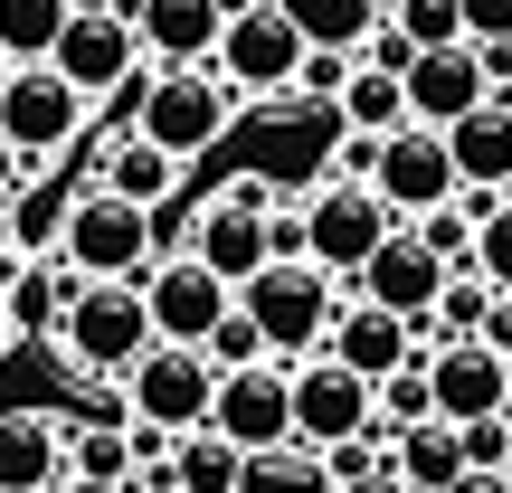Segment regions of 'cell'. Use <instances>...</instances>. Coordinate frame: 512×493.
Wrapping results in <instances>:
<instances>
[{
	"label": "cell",
	"instance_id": "46",
	"mask_svg": "<svg viewBox=\"0 0 512 493\" xmlns=\"http://www.w3.org/2000/svg\"><path fill=\"white\" fill-rule=\"evenodd\" d=\"M380 10H389V0H380Z\"/></svg>",
	"mask_w": 512,
	"mask_h": 493
},
{
	"label": "cell",
	"instance_id": "36",
	"mask_svg": "<svg viewBox=\"0 0 512 493\" xmlns=\"http://www.w3.org/2000/svg\"><path fill=\"white\" fill-rule=\"evenodd\" d=\"M370 162H380V143H361V133H342V143H332V181L370 190Z\"/></svg>",
	"mask_w": 512,
	"mask_h": 493
},
{
	"label": "cell",
	"instance_id": "21",
	"mask_svg": "<svg viewBox=\"0 0 512 493\" xmlns=\"http://www.w3.org/2000/svg\"><path fill=\"white\" fill-rule=\"evenodd\" d=\"M446 162L465 190H512V105H475L465 124H446Z\"/></svg>",
	"mask_w": 512,
	"mask_h": 493
},
{
	"label": "cell",
	"instance_id": "38",
	"mask_svg": "<svg viewBox=\"0 0 512 493\" xmlns=\"http://www.w3.org/2000/svg\"><path fill=\"white\" fill-rule=\"evenodd\" d=\"M67 19H133V0H57Z\"/></svg>",
	"mask_w": 512,
	"mask_h": 493
},
{
	"label": "cell",
	"instance_id": "16",
	"mask_svg": "<svg viewBox=\"0 0 512 493\" xmlns=\"http://www.w3.org/2000/svg\"><path fill=\"white\" fill-rule=\"evenodd\" d=\"M418 351H427V332H408L399 313L342 304V313H332V332H323V351H313V361H332V370H351V380H370V389H380L389 370H408Z\"/></svg>",
	"mask_w": 512,
	"mask_h": 493
},
{
	"label": "cell",
	"instance_id": "13",
	"mask_svg": "<svg viewBox=\"0 0 512 493\" xmlns=\"http://www.w3.org/2000/svg\"><path fill=\"white\" fill-rule=\"evenodd\" d=\"M209 437H228L238 456H266V446H294V408H285V370H219V399H209Z\"/></svg>",
	"mask_w": 512,
	"mask_h": 493
},
{
	"label": "cell",
	"instance_id": "26",
	"mask_svg": "<svg viewBox=\"0 0 512 493\" xmlns=\"http://www.w3.org/2000/svg\"><path fill=\"white\" fill-rule=\"evenodd\" d=\"M238 446L209 437V427H190V437H171V493H238Z\"/></svg>",
	"mask_w": 512,
	"mask_h": 493
},
{
	"label": "cell",
	"instance_id": "33",
	"mask_svg": "<svg viewBox=\"0 0 512 493\" xmlns=\"http://www.w3.org/2000/svg\"><path fill=\"white\" fill-rule=\"evenodd\" d=\"M342 86H351V48H342V38H313L304 67H294V105H313V95H342Z\"/></svg>",
	"mask_w": 512,
	"mask_h": 493
},
{
	"label": "cell",
	"instance_id": "3",
	"mask_svg": "<svg viewBox=\"0 0 512 493\" xmlns=\"http://www.w3.org/2000/svg\"><path fill=\"white\" fill-rule=\"evenodd\" d=\"M48 256L76 275V285H143V266H152V219H143V209H124V200H105V190H76Z\"/></svg>",
	"mask_w": 512,
	"mask_h": 493
},
{
	"label": "cell",
	"instance_id": "4",
	"mask_svg": "<svg viewBox=\"0 0 512 493\" xmlns=\"http://www.w3.org/2000/svg\"><path fill=\"white\" fill-rule=\"evenodd\" d=\"M313 29L285 10V0H256L247 19H228L219 29V57H209V76H219L238 105H275V95L294 86V67H304Z\"/></svg>",
	"mask_w": 512,
	"mask_h": 493
},
{
	"label": "cell",
	"instance_id": "31",
	"mask_svg": "<svg viewBox=\"0 0 512 493\" xmlns=\"http://www.w3.org/2000/svg\"><path fill=\"white\" fill-rule=\"evenodd\" d=\"M408 238H418V247H427V256L446 266V275H456L465 256H475V219H465V200H446V209H427V219L408 228Z\"/></svg>",
	"mask_w": 512,
	"mask_h": 493
},
{
	"label": "cell",
	"instance_id": "45",
	"mask_svg": "<svg viewBox=\"0 0 512 493\" xmlns=\"http://www.w3.org/2000/svg\"><path fill=\"white\" fill-rule=\"evenodd\" d=\"M0 342H10V304H0Z\"/></svg>",
	"mask_w": 512,
	"mask_h": 493
},
{
	"label": "cell",
	"instance_id": "19",
	"mask_svg": "<svg viewBox=\"0 0 512 493\" xmlns=\"http://www.w3.org/2000/svg\"><path fill=\"white\" fill-rule=\"evenodd\" d=\"M67 484V418L10 408L0 418V493H57Z\"/></svg>",
	"mask_w": 512,
	"mask_h": 493
},
{
	"label": "cell",
	"instance_id": "1",
	"mask_svg": "<svg viewBox=\"0 0 512 493\" xmlns=\"http://www.w3.org/2000/svg\"><path fill=\"white\" fill-rule=\"evenodd\" d=\"M228 124H238V95H228L209 67H143V95H133V143H152L162 162H200Z\"/></svg>",
	"mask_w": 512,
	"mask_h": 493
},
{
	"label": "cell",
	"instance_id": "37",
	"mask_svg": "<svg viewBox=\"0 0 512 493\" xmlns=\"http://www.w3.org/2000/svg\"><path fill=\"white\" fill-rule=\"evenodd\" d=\"M475 67H484V95H494V105H512V38H484Z\"/></svg>",
	"mask_w": 512,
	"mask_h": 493
},
{
	"label": "cell",
	"instance_id": "20",
	"mask_svg": "<svg viewBox=\"0 0 512 493\" xmlns=\"http://www.w3.org/2000/svg\"><path fill=\"white\" fill-rule=\"evenodd\" d=\"M86 190H105V200H124V209H171V190H181V162H162L152 143H133V133H105L95 143V181Z\"/></svg>",
	"mask_w": 512,
	"mask_h": 493
},
{
	"label": "cell",
	"instance_id": "39",
	"mask_svg": "<svg viewBox=\"0 0 512 493\" xmlns=\"http://www.w3.org/2000/svg\"><path fill=\"white\" fill-rule=\"evenodd\" d=\"M332 493H408V484H399V475L380 465V475H361V484H332Z\"/></svg>",
	"mask_w": 512,
	"mask_h": 493
},
{
	"label": "cell",
	"instance_id": "15",
	"mask_svg": "<svg viewBox=\"0 0 512 493\" xmlns=\"http://www.w3.org/2000/svg\"><path fill=\"white\" fill-rule=\"evenodd\" d=\"M48 67L95 105V95H124L133 76H143V38H133V19H67V38L48 48Z\"/></svg>",
	"mask_w": 512,
	"mask_h": 493
},
{
	"label": "cell",
	"instance_id": "23",
	"mask_svg": "<svg viewBox=\"0 0 512 493\" xmlns=\"http://www.w3.org/2000/svg\"><path fill=\"white\" fill-rule=\"evenodd\" d=\"M332 105H342V133H361V143H389V133L408 124V86L380 76V67H361V57H351V86L332 95Z\"/></svg>",
	"mask_w": 512,
	"mask_h": 493
},
{
	"label": "cell",
	"instance_id": "32",
	"mask_svg": "<svg viewBox=\"0 0 512 493\" xmlns=\"http://www.w3.org/2000/svg\"><path fill=\"white\" fill-rule=\"evenodd\" d=\"M465 266L494 285V304H512V209H494V219L475 228V256H465Z\"/></svg>",
	"mask_w": 512,
	"mask_h": 493
},
{
	"label": "cell",
	"instance_id": "6",
	"mask_svg": "<svg viewBox=\"0 0 512 493\" xmlns=\"http://www.w3.org/2000/svg\"><path fill=\"white\" fill-rule=\"evenodd\" d=\"M76 133H86V95L57 67H10L0 76V143L19 152V171H48Z\"/></svg>",
	"mask_w": 512,
	"mask_h": 493
},
{
	"label": "cell",
	"instance_id": "29",
	"mask_svg": "<svg viewBox=\"0 0 512 493\" xmlns=\"http://www.w3.org/2000/svg\"><path fill=\"white\" fill-rule=\"evenodd\" d=\"M67 475H76V484H124V418L67 427ZM124 493H133V484H124Z\"/></svg>",
	"mask_w": 512,
	"mask_h": 493
},
{
	"label": "cell",
	"instance_id": "40",
	"mask_svg": "<svg viewBox=\"0 0 512 493\" xmlns=\"http://www.w3.org/2000/svg\"><path fill=\"white\" fill-rule=\"evenodd\" d=\"M446 493H512V475H456Z\"/></svg>",
	"mask_w": 512,
	"mask_h": 493
},
{
	"label": "cell",
	"instance_id": "27",
	"mask_svg": "<svg viewBox=\"0 0 512 493\" xmlns=\"http://www.w3.org/2000/svg\"><path fill=\"white\" fill-rule=\"evenodd\" d=\"M57 38H67L57 0H0V67H48Z\"/></svg>",
	"mask_w": 512,
	"mask_h": 493
},
{
	"label": "cell",
	"instance_id": "25",
	"mask_svg": "<svg viewBox=\"0 0 512 493\" xmlns=\"http://www.w3.org/2000/svg\"><path fill=\"white\" fill-rule=\"evenodd\" d=\"M484 323H494V285H484L475 266H456V275H446V294H437V313H427L418 332H437L427 351H446V342H484Z\"/></svg>",
	"mask_w": 512,
	"mask_h": 493
},
{
	"label": "cell",
	"instance_id": "34",
	"mask_svg": "<svg viewBox=\"0 0 512 493\" xmlns=\"http://www.w3.org/2000/svg\"><path fill=\"white\" fill-rule=\"evenodd\" d=\"M200 361H209V370H256V361H266V342H256V323H247V313H228V323L200 342Z\"/></svg>",
	"mask_w": 512,
	"mask_h": 493
},
{
	"label": "cell",
	"instance_id": "43",
	"mask_svg": "<svg viewBox=\"0 0 512 493\" xmlns=\"http://www.w3.org/2000/svg\"><path fill=\"white\" fill-rule=\"evenodd\" d=\"M0 266H10V200H0Z\"/></svg>",
	"mask_w": 512,
	"mask_h": 493
},
{
	"label": "cell",
	"instance_id": "12",
	"mask_svg": "<svg viewBox=\"0 0 512 493\" xmlns=\"http://www.w3.org/2000/svg\"><path fill=\"white\" fill-rule=\"evenodd\" d=\"M285 408H294V446H313V456L370 437V380H351V370H332V361L285 370Z\"/></svg>",
	"mask_w": 512,
	"mask_h": 493
},
{
	"label": "cell",
	"instance_id": "18",
	"mask_svg": "<svg viewBox=\"0 0 512 493\" xmlns=\"http://www.w3.org/2000/svg\"><path fill=\"white\" fill-rule=\"evenodd\" d=\"M219 0H133V38L152 67H209L219 57Z\"/></svg>",
	"mask_w": 512,
	"mask_h": 493
},
{
	"label": "cell",
	"instance_id": "28",
	"mask_svg": "<svg viewBox=\"0 0 512 493\" xmlns=\"http://www.w3.org/2000/svg\"><path fill=\"white\" fill-rule=\"evenodd\" d=\"M238 493H332V475L313 446H266V456L238 465Z\"/></svg>",
	"mask_w": 512,
	"mask_h": 493
},
{
	"label": "cell",
	"instance_id": "24",
	"mask_svg": "<svg viewBox=\"0 0 512 493\" xmlns=\"http://www.w3.org/2000/svg\"><path fill=\"white\" fill-rule=\"evenodd\" d=\"M389 475H399L408 493H446L465 475V456H456V427H399V437H389Z\"/></svg>",
	"mask_w": 512,
	"mask_h": 493
},
{
	"label": "cell",
	"instance_id": "8",
	"mask_svg": "<svg viewBox=\"0 0 512 493\" xmlns=\"http://www.w3.org/2000/svg\"><path fill=\"white\" fill-rule=\"evenodd\" d=\"M143 313H152V342L200 351L209 332L238 313V294H228L219 275L200 266V256H152V266H143Z\"/></svg>",
	"mask_w": 512,
	"mask_h": 493
},
{
	"label": "cell",
	"instance_id": "17",
	"mask_svg": "<svg viewBox=\"0 0 512 493\" xmlns=\"http://www.w3.org/2000/svg\"><path fill=\"white\" fill-rule=\"evenodd\" d=\"M399 86H408V124H418V133H446V124H465L475 105H494L475 48H427V57H408Z\"/></svg>",
	"mask_w": 512,
	"mask_h": 493
},
{
	"label": "cell",
	"instance_id": "44",
	"mask_svg": "<svg viewBox=\"0 0 512 493\" xmlns=\"http://www.w3.org/2000/svg\"><path fill=\"white\" fill-rule=\"evenodd\" d=\"M247 10H256V0H219V19H247Z\"/></svg>",
	"mask_w": 512,
	"mask_h": 493
},
{
	"label": "cell",
	"instance_id": "7",
	"mask_svg": "<svg viewBox=\"0 0 512 493\" xmlns=\"http://www.w3.org/2000/svg\"><path fill=\"white\" fill-rule=\"evenodd\" d=\"M209 399H219V370H209L200 351L152 342L143 361L124 370V418L162 427V437H190V427H209Z\"/></svg>",
	"mask_w": 512,
	"mask_h": 493
},
{
	"label": "cell",
	"instance_id": "35",
	"mask_svg": "<svg viewBox=\"0 0 512 493\" xmlns=\"http://www.w3.org/2000/svg\"><path fill=\"white\" fill-rule=\"evenodd\" d=\"M465 10V48H484V38H512V0H456Z\"/></svg>",
	"mask_w": 512,
	"mask_h": 493
},
{
	"label": "cell",
	"instance_id": "22",
	"mask_svg": "<svg viewBox=\"0 0 512 493\" xmlns=\"http://www.w3.org/2000/svg\"><path fill=\"white\" fill-rule=\"evenodd\" d=\"M0 304H10V332H57L76 304V275L57 256H29V266H0Z\"/></svg>",
	"mask_w": 512,
	"mask_h": 493
},
{
	"label": "cell",
	"instance_id": "41",
	"mask_svg": "<svg viewBox=\"0 0 512 493\" xmlns=\"http://www.w3.org/2000/svg\"><path fill=\"white\" fill-rule=\"evenodd\" d=\"M19 181H29V171H19V152H10V143H0V200H10V190H19Z\"/></svg>",
	"mask_w": 512,
	"mask_h": 493
},
{
	"label": "cell",
	"instance_id": "11",
	"mask_svg": "<svg viewBox=\"0 0 512 493\" xmlns=\"http://www.w3.org/2000/svg\"><path fill=\"white\" fill-rule=\"evenodd\" d=\"M456 190H465V181H456V162H446V133L399 124V133L380 143V162H370V200H380L399 228H418L427 209H446Z\"/></svg>",
	"mask_w": 512,
	"mask_h": 493
},
{
	"label": "cell",
	"instance_id": "2",
	"mask_svg": "<svg viewBox=\"0 0 512 493\" xmlns=\"http://www.w3.org/2000/svg\"><path fill=\"white\" fill-rule=\"evenodd\" d=\"M238 313L256 323L266 361H313L323 332H332V313H342V285H332L323 266H304V256H285V266H266V275L238 285Z\"/></svg>",
	"mask_w": 512,
	"mask_h": 493
},
{
	"label": "cell",
	"instance_id": "14",
	"mask_svg": "<svg viewBox=\"0 0 512 493\" xmlns=\"http://www.w3.org/2000/svg\"><path fill=\"white\" fill-rule=\"evenodd\" d=\"M351 285H361V304H370V313H399V323L418 332L427 313H437V294H446V266H437V256H427L418 238H408V228H389V238L370 247V266L351 275Z\"/></svg>",
	"mask_w": 512,
	"mask_h": 493
},
{
	"label": "cell",
	"instance_id": "42",
	"mask_svg": "<svg viewBox=\"0 0 512 493\" xmlns=\"http://www.w3.org/2000/svg\"><path fill=\"white\" fill-rule=\"evenodd\" d=\"M57 493H124V484H76V475H67V484H57Z\"/></svg>",
	"mask_w": 512,
	"mask_h": 493
},
{
	"label": "cell",
	"instance_id": "30",
	"mask_svg": "<svg viewBox=\"0 0 512 493\" xmlns=\"http://www.w3.org/2000/svg\"><path fill=\"white\" fill-rule=\"evenodd\" d=\"M389 29L408 38V48H465V10L456 0H389Z\"/></svg>",
	"mask_w": 512,
	"mask_h": 493
},
{
	"label": "cell",
	"instance_id": "10",
	"mask_svg": "<svg viewBox=\"0 0 512 493\" xmlns=\"http://www.w3.org/2000/svg\"><path fill=\"white\" fill-rule=\"evenodd\" d=\"M294 219H304V266H323L332 285H342V275H361V266H370V247L399 228L380 200H370V190H351V181H323L304 209H294Z\"/></svg>",
	"mask_w": 512,
	"mask_h": 493
},
{
	"label": "cell",
	"instance_id": "5",
	"mask_svg": "<svg viewBox=\"0 0 512 493\" xmlns=\"http://www.w3.org/2000/svg\"><path fill=\"white\" fill-rule=\"evenodd\" d=\"M57 342H67V361L86 370V380H124V370L152 351L143 285H76V304H67V323H57Z\"/></svg>",
	"mask_w": 512,
	"mask_h": 493
},
{
	"label": "cell",
	"instance_id": "9",
	"mask_svg": "<svg viewBox=\"0 0 512 493\" xmlns=\"http://www.w3.org/2000/svg\"><path fill=\"white\" fill-rule=\"evenodd\" d=\"M427 418H437V427L512 418V351H494V342H446V351H427Z\"/></svg>",
	"mask_w": 512,
	"mask_h": 493
}]
</instances>
